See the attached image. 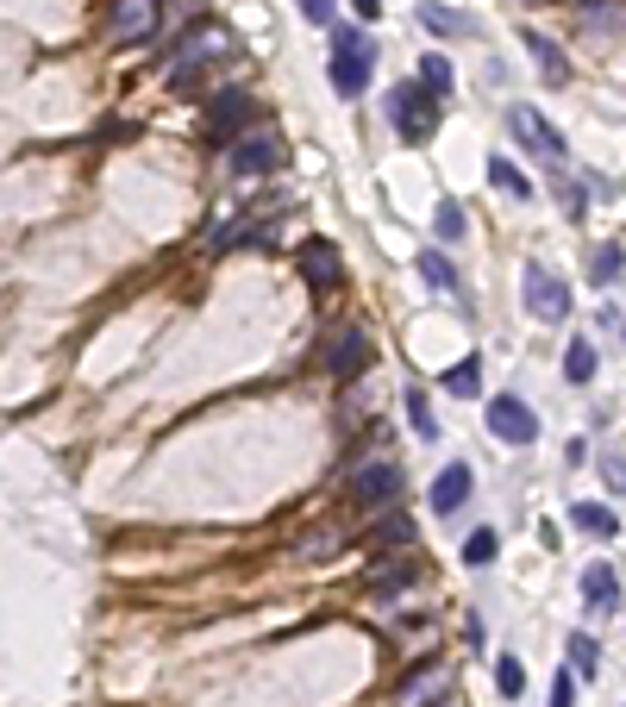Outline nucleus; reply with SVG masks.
<instances>
[{
  "label": "nucleus",
  "instance_id": "nucleus-16",
  "mask_svg": "<svg viewBox=\"0 0 626 707\" xmlns=\"http://www.w3.org/2000/svg\"><path fill=\"white\" fill-rule=\"evenodd\" d=\"M520 44H527L532 57H539V76H546V82H570V63H564V51H558V44H551L546 32H532V25H527V32H520Z\"/></svg>",
  "mask_w": 626,
  "mask_h": 707
},
{
  "label": "nucleus",
  "instance_id": "nucleus-17",
  "mask_svg": "<svg viewBox=\"0 0 626 707\" xmlns=\"http://www.w3.org/2000/svg\"><path fill=\"white\" fill-rule=\"evenodd\" d=\"M420 25H427V32H439V39H470V32H476V20H470V13H451V7H439V0H427V7H420Z\"/></svg>",
  "mask_w": 626,
  "mask_h": 707
},
{
  "label": "nucleus",
  "instance_id": "nucleus-9",
  "mask_svg": "<svg viewBox=\"0 0 626 707\" xmlns=\"http://www.w3.org/2000/svg\"><path fill=\"white\" fill-rule=\"evenodd\" d=\"M395 495H401V463L376 458V463H364V470H352V501L357 507H389Z\"/></svg>",
  "mask_w": 626,
  "mask_h": 707
},
{
  "label": "nucleus",
  "instance_id": "nucleus-20",
  "mask_svg": "<svg viewBox=\"0 0 626 707\" xmlns=\"http://www.w3.org/2000/svg\"><path fill=\"white\" fill-rule=\"evenodd\" d=\"M420 276H427L432 288H445V294H457V301H464V282H457V269L445 264V250H420Z\"/></svg>",
  "mask_w": 626,
  "mask_h": 707
},
{
  "label": "nucleus",
  "instance_id": "nucleus-23",
  "mask_svg": "<svg viewBox=\"0 0 626 707\" xmlns=\"http://www.w3.org/2000/svg\"><path fill=\"white\" fill-rule=\"evenodd\" d=\"M489 182H495L501 194H514V201H532V182H527L520 170H514L508 157H489Z\"/></svg>",
  "mask_w": 626,
  "mask_h": 707
},
{
  "label": "nucleus",
  "instance_id": "nucleus-32",
  "mask_svg": "<svg viewBox=\"0 0 626 707\" xmlns=\"http://www.w3.org/2000/svg\"><path fill=\"white\" fill-rule=\"evenodd\" d=\"M570 701H576V676L558 669V676H551V707H570Z\"/></svg>",
  "mask_w": 626,
  "mask_h": 707
},
{
  "label": "nucleus",
  "instance_id": "nucleus-24",
  "mask_svg": "<svg viewBox=\"0 0 626 707\" xmlns=\"http://www.w3.org/2000/svg\"><path fill=\"white\" fill-rule=\"evenodd\" d=\"M495 688H501V701H520L527 695V669H520V657H495Z\"/></svg>",
  "mask_w": 626,
  "mask_h": 707
},
{
  "label": "nucleus",
  "instance_id": "nucleus-29",
  "mask_svg": "<svg viewBox=\"0 0 626 707\" xmlns=\"http://www.w3.org/2000/svg\"><path fill=\"white\" fill-rule=\"evenodd\" d=\"M464 564H470V570H489V564H495V533H489V526L464 538Z\"/></svg>",
  "mask_w": 626,
  "mask_h": 707
},
{
  "label": "nucleus",
  "instance_id": "nucleus-10",
  "mask_svg": "<svg viewBox=\"0 0 626 707\" xmlns=\"http://www.w3.org/2000/svg\"><path fill=\"white\" fill-rule=\"evenodd\" d=\"M489 432L501 444H532L539 439V414L520 395H501V401H489Z\"/></svg>",
  "mask_w": 626,
  "mask_h": 707
},
{
  "label": "nucleus",
  "instance_id": "nucleus-19",
  "mask_svg": "<svg viewBox=\"0 0 626 707\" xmlns=\"http://www.w3.org/2000/svg\"><path fill=\"white\" fill-rule=\"evenodd\" d=\"M620 269H626V250L620 245H595V250H589V276H595V288H614V282H620Z\"/></svg>",
  "mask_w": 626,
  "mask_h": 707
},
{
  "label": "nucleus",
  "instance_id": "nucleus-7",
  "mask_svg": "<svg viewBox=\"0 0 626 707\" xmlns=\"http://www.w3.org/2000/svg\"><path fill=\"white\" fill-rule=\"evenodd\" d=\"M156 20H163V7L156 0H114L107 7V39L114 44H138V39H151Z\"/></svg>",
  "mask_w": 626,
  "mask_h": 707
},
{
  "label": "nucleus",
  "instance_id": "nucleus-33",
  "mask_svg": "<svg viewBox=\"0 0 626 707\" xmlns=\"http://www.w3.org/2000/svg\"><path fill=\"white\" fill-rule=\"evenodd\" d=\"M413 582V564H401V570H382L376 576V594H395V589H408Z\"/></svg>",
  "mask_w": 626,
  "mask_h": 707
},
{
  "label": "nucleus",
  "instance_id": "nucleus-27",
  "mask_svg": "<svg viewBox=\"0 0 626 707\" xmlns=\"http://www.w3.org/2000/svg\"><path fill=\"white\" fill-rule=\"evenodd\" d=\"M570 664H576V676H595L602 669V645L589 632H570Z\"/></svg>",
  "mask_w": 626,
  "mask_h": 707
},
{
  "label": "nucleus",
  "instance_id": "nucleus-30",
  "mask_svg": "<svg viewBox=\"0 0 626 707\" xmlns=\"http://www.w3.org/2000/svg\"><path fill=\"white\" fill-rule=\"evenodd\" d=\"M408 420H413V432H420V439H439V420H432V401H427V395H408Z\"/></svg>",
  "mask_w": 626,
  "mask_h": 707
},
{
  "label": "nucleus",
  "instance_id": "nucleus-35",
  "mask_svg": "<svg viewBox=\"0 0 626 707\" xmlns=\"http://www.w3.org/2000/svg\"><path fill=\"white\" fill-rule=\"evenodd\" d=\"M382 13V0H357V20H376Z\"/></svg>",
  "mask_w": 626,
  "mask_h": 707
},
{
  "label": "nucleus",
  "instance_id": "nucleus-31",
  "mask_svg": "<svg viewBox=\"0 0 626 707\" xmlns=\"http://www.w3.org/2000/svg\"><path fill=\"white\" fill-rule=\"evenodd\" d=\"M294 7H301L307 25H326V32H333V0H294Z\"/></svg>",
  "mask_w": 626,
  "mask_h": 707
},
{
  "label": "nucleus",
  "instance_id": "nucleus-3",
  "mask_svg": "<svg viewBox=\"0 0 626 707\" xmlns=\"http://www.w3.org/2000/svg\"><path fill=\"white\" fill-rule=\"evenodd\" d=\"M251 132V95L245 88H226V95L207 100V119H201V138L207 144H233V138Z\"/></svg>",
  "mask_w": 626,
  "mask_h": 707
},
{
  "label": "nucleus",
  "instance_id": "nucleus-36",
  "mask_svg": "<svg viewBox=\"0 0 626 707\" xmlns=\"http://www.w3.org/2000/svg\"><path fill=\"white\" fill-rule=\"evenodd\" d=\"M432 707H457V701H451V695H445V701H432Z\"/></svg>",
  "mask_w": 626,
  "mask_h": 707
},
{
  "label": "nucleus",
  "instance_id": "nucleus-4",
  "mask_svg": "<svg viewBox=\"0 0 626 707\" xmlns=\"http://www.w3.org/2000/svg\"><path fill=\"white\" fill-rule=\"evenodd\" d=\"M233 151V175L238 182H251V175H270V170H282V132H245V138H233L226 144Z\"/></svg>",
  "mask_w": 626,
  "mask_h": 707
},
{
  "label": "nucleus",
  "instance_id": "nucleus-34",
  "mask_svg": "<svg viewBox=\"0 0 626 707\" xmlns=\"http://www.w3.org/2000/svg\"><path fill=\"white\" fill-rule=\"evenodd\" d=\"M607 482H614V489H626V463L620 458H607Z\"/></svg>",
  "mask_w": 626,
  "mask_h": 707
},
{
  "label": "nucleus",
  "instance_id": "nucleus-14",
  "mask_svg": "<svg viewBox=\"0 0 626 707\" xmlns=\"http://www.w3.org/2000/svg\"><path fill=\"white\" fill-rule=\"evenodd\" d=\"M301 276H307V288L326 294V288L345 282V264H338V250L326 245V238H307V245H301Z\"/></svg>",
  "mask_w": 626,
  "mask_h": 707
},
{
  "label": "nucleus",
  "instance_id": "nucleus-12",
  "mask_svg": "<svg viewBox=\"0 0 626 707\" xmlns=\"http://www.w3.org/2000/svg\"><path fill=\"white\" fill-rule=\"evenodd\" d=\"M207 51H226V32H219V25H207V32H188V39L176 44V63H170V82H176V88H188V76H195V69H207Z\"/></svg>",
  "mask_w": 626,
  "mask_h": 707
},
{
  "label": "nucleus",
  "instance_id": "nucleus-18",
  "mask_svg": "<svg viewBox=\"0 0 626 707\" xmlns=\"http://www.w3.org/2000/svg\"><path fill=\"white\" fill-rule=\"evenodd\" d=\"M570 519H576V526H583L589 538H614V533H620L614 507H602V501H576V507H570Z\"/></svg>",
  "mask_w": 626,
  "mask_h": 707
},
{
  "label": "nucleus",
  "instance_id": "nucleus-2",
  "mask_svg": "<svg viewBox=\"0 0 626 707\" xmlns=\"http://www.w3.org/2000/svg\"><path fill=\"white\" fill-rule=\"evenodd\" d=\"M333 88L345 100H357L370 88V39L352 25H333Z\"/></svg>",
  "mask_w": 626,
  "mask_h": 707
},
{
  "label": "nucleus",
  "instance_id": "nucleus-6",
  "mask_svg": "<svg viewBox=\"0 0 626 707\" xmlns=\"http://www.w3.org/2000/svg\"><path fill=\"white\" fill-rule=\"evenodd\" d=\"M451 695V664L445 657H432V664L408 669L401 683H395V707H432V701H445Z\"/></svg>",
  "mask_w": 626,
  "mask_h": 707
},
{
  "label": "nucleus",
  "instance_id": "nucleus-25",
  "mask_svg": "<svg viewBox=\"0 0 626 707\" xmlns=\"http://www.w3.org/2000/svg\"><path fill=\"white\" fill-rule=\"evenodd\" d=\"M432 232H439V245H457V238H464V232H470L464 207H457V201H445V207L432 213Z\"/></svg>",
  "mask_w": 626,
  "mask_h": 707
},
{
  "label": "nucleus",
  "instance_id": "nucleus-26",
  "mask_svg": "<svg viewBox=\"0 0 626 707\" xmlns=\"http://www.w3.org/2000/svg\"><path fill=\"white\" fill-rule=\"evenodd\" d=\"M445 388L457 395V401H470V395L483 388V364H476V357H464L457 369H445Z\"/></svg>",
  "mask_w": 626,
  "mask_h": 707
},
{
  "label": "nucleus",
  "instance_id": "nucleus-22",
  "mask_svg": "<svg viewBox=\"0 0 626 707\" xmlns=\"http://www.w3.org/2000/svg\"><path fill=\"white\" fill-rule=\"evenodd\" d=\"M564 376H570L576 388L595 383V344H589V339H570V351H564Z\"/></svg>",
  "mask_w": 626,
  "mask_h": 707
},
{
  "label": "nucleus",
  "instance_id": "nucleus-21",
  "mask_svg": "<svg viewBox=\"0 0 626 707\" xmlns=\"http://www.w3.org/2000/svg\"><path fill=\"white\" fill-rule=\"evenodd\" d=\"M420 82H427V95L451 100V88H457V69H451V57H420Z\"/></svg>",
  "mask_w": 626,
  "mask_h": 707
},
{
  "label": "nucleus",
  "instance_id": "nucleus-1",
  "mask_svg": "<svg viewBox=\"0 0 626 707\" xmlns=\"http://www.w3.org/2000/svg\"><path fill=\"white\" fill-rule=\"evenodd\" d=\"M389 126L401 132V144H427L439 132V95H427V82H395Z\"/></svg>",
  "mask_w": 626,
  "mask_h": 707
},
{
  "label": "nucleus",
  "instance_id": "nucleus-15",
  "mask_svg": "<svg viewBox=\"0 0 626 707\" xmlns=\"http://www.w3.org/2000/svg\"><path fill=\"white\" fill-rule=\"evenodd\" d=\"M583 601H589V613H614V608H620V576H614L607 557L583 570Z\"/></svg>",
  "mask_w": 626,
  "mask_h": 707
},
{
  "label": "nucleus",
  "instance_id": "nucleus-8",
  "mask_svg": "<svg viewBox=\"0 0 626 707\" xmlns=\"http://www.w3.org/2000/svg\"><path fill=\"white\" fill-rule=\"evenodd\" d=\"M527 313L532 320H564L570 313V282L551 276L546 264H527Z\"/></svg>",
  "mask_w": 626,
  "mask_h": 707
},
{
  "label": "nucleus",
  "instance_id": "nucleus-13",
  "mask_svg": "<svg viewBox=\"0 0 626 707\" xmlns=\"http://www.w3.org/2000/svg\"><path fill=\"white\" fill-rule=\"evenodd\" d=\"M470 489H476V476H470V463H445V470H439V476H432V514H457V507H464L470 501Z\"/></svg>",
  "mask_w": 626,
  "mask_h": 707
},
{
  "label": "nucleus",
  "instance_id": "nucleus-5",
  "mask_svg": "<svg viewBox=\"0 0 626 707\" xmlns=\"http://www.w3.org/2000/svg\"><path fill=\"white\" fill-rule=\"evenodd\" d=\"M508 126H514V138H520V144L539 157V163H551V170H558V163L570 157L564 132H558V126H546V119L532 114V107H508Z\"/></svg>",
  "mask_w": 626,
  "mask_h": 707
},
{
  "label": "nucleus",
  "instance_id": "nucleus-11",
  "mask_svg": "<svg viewBox=\"0 0 626 707\" xmlns=\"http://www.w3.org/2000/svg\"><path fill=\"white\" fill-rule=\"evenodd\" d=\"M326 369H333V376H345V383H352V376H364V369H370V339H364L357 325H338L333 339H326Z\"/></svg>",
  "mask_w": 626,
  "mask_h": 707
},
{
  "label": "nucleus",
  "instance_id": "nucleus-28",
  "mask_svg": "<svg viewBox=\"0 0 626 707\" xmlns=\"http://www.w3.org/2000/svg\"><path fill=\"white\" fill-rule=\"evenodd\" d=\"M370 545H376V551H382V545H413V519H408V514H389V519H382V526L370 533Z\"/></svg>",
  "mask_w": 626,
  "mask_h": 707
}]
</instances>
